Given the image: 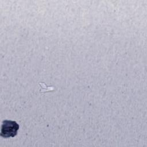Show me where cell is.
Wrapping results in <instances>:
<instances>
[{
  "instance_id": "cell-1",
  "label": "cell",
  "mask_w": 147,
  "mask_h": 147,
  "mask_svg": "<svg viewBox=\"0 0 147 147\" xmlns=\"http://www.w3.org/2000/svg\"><path fill=\"white\" fill-rule=\"evenodd\" d=\"M19 125L14 121L5 120L2 122L1 136L3 138L14 137L19 130Z\"/></svg>"
}]
</instances>
